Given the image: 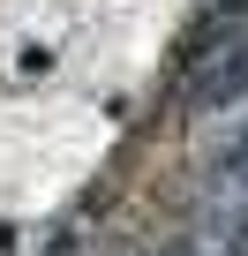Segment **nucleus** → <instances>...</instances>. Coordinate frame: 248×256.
Instances as JSON below:
<instances>
[{
    "label": "nucleus",
    "instance_id": "nucleus-1",
    "mask_svg": "<svg viewBox=\"0 0 248 256\" xmlns=\"http://www.w3.org/2000/svg\"><path fill=\"white\" fill-rule=\"evenodd\" d=\"M241 98H248V46H218V53H203L196 76H188V106L218 113V106H241Z\"/></svg>",
    "mask_w": 248,
    "mask_h": 256
},
{
    "label": "nucleus",
    "instance_id": "nucleus-2",
    "mask_svg": "<svg viewBox=\"0 0 248 256\" xmlns=\"http://www.w3.org/2000/svg\"><path fill=\"white\" fill-rule=\"evenodd\" d=\"M218 174H226L233 188H248V128H241V136H233V151L218 158Z\"/></svg>",
    "mask_w": 248,
    "mask_h": 256
}]
</instances>
